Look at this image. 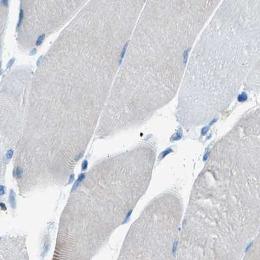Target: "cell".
<instances>
[{"label": "cell", "instance_id": "6da1fadb", "mask_svg": "<svg viewBox=\"0 0 260 260\" xmlns=\"http://www.w3.org/2000/svg\"><path fill=\"white\" fill-rule=\"evenodd\" d=\"M137 21L124 0H91L44 57L31 81L29 109L100 110Z\"/></svg>", "mask_w": 260, "mask_h": 260}, {"label": "cell", "instance_id": "7a4b0ae2", "mask_svg": "<svg viewBox=\"0 0 260 260\" xmlns=\"http://www.w3.org/2000/svg\"><path fill=\"white\" fill-rule=\"evenodd\" d=\"M218 4L215 0H146L113 84L112 100L148 118L182 84L188 50Z\"/></svg>", "mask_w": 260, "mask_h": 260}, {"label": "cell", "instance_id": "3957f363", "mask_svg": "<svg viewBox=\"0 0 260 260\" xmlns=\"http://www.w3.org/2000/svg\"><path fill=\"white\" fill-rule=\"evenodd\" d=\"M183 216L178 194L167 192L158 196L133 226L128 255L135 259H177Z\"/></svg>", "mask_w": 260, "mask_h": 260}, {"label": "cell", "instance_id": "277c9868", "mask_svg": "<svg viewBox=\"0 0 260 260\" xmlns=\"http://www.w3.org/2000/svg\"><path fill=\"white\" fill-rule=\"evenodd\" d=\"M91 0H21L19 26L34 38H43L72 20Z\"/></svg>", "mask_w": 260, "mask_h": 260}, {"label": "cell", "instance_id": "5b68a950", "mask_svg": "<svg viewBox=\"0 0 260 260\" xmlns=\"http://www.w3.org/2000/svg\"><path fill=\"white\" fill-rule=\"evenodd\" d=\"M245 85L250 90H260V58L248 75Z\"/></svg>", "mask_w": 260, "mask_h": 260}, {"label": "cell", "instance_id": "8992f818", "mask_svg": "<svg viewBox=\"0 0 260 260\" xmlns=\"http://www.w3.org/2000/svg\"><path fill=\"white\" fill-rule=\"evenodd\" d=\"M244 256L243 259H260V230Z\"/></svg>", "mask_w": 260, "mask_h": 260}, {"label": "cell", "instance_id": "52a82bcc", "mask_svg": "<svg viewBox=\"0 0 260 260\" xmlns=\"http://www.w3.org/2000/svg\"><path fill=\"white\" fill-rule=\"evenodd\" d=\"M9 202H10L12 208L15 209L16 206V199L15 194L13 190H11V194L9 195Z\"/></svg>", "mask_w": 260, "mask_h": 260}, {"label": "cell", "instance_id": "ba28073f", "mask_svg": "<svg viewBox=\"0 0 260 260\" xmlns=\"http://www.w3.org/2000/svg\"><path fill=\"white\" fill-rule=\"evenodd\" d=\"M84 178L85 174H81L80 175L79 177H78V180L76 181L74 186H73V191H74L76 188H78V185H80V183L82 182Z\"/></svg>", "mask_w": 260, "mask_h": 260}, {"label": "cell", "instance_id": "9c48e42d", "mask_svg": "<svg viewBox=\"0 0 260 260\" xmlns=\"http://www.w3.org/2000/svg\"><path fill=\"white\" fill-rule=\"evenodd\" d=\"M23 174V170L20 168H17V176L18 178H21Z\"/></svg>", "mask_w": 260, "mask_h": 260}, {"label": "cell", "instance_id": "30bf717a", "mask_svg": "<svg viewBox=\"0 0 260 260\" xmlns=\"http://www.w3.org/2000/svg\"><path fill=\"white\" fill-rule=\"evenodd\" d=\"M13 155V150H12V149H11V150L8 151V153H7L6 158H8V159H10V158L12 157Z\"/></svg>", "mask_w": 260, "mask_h": 260}, {"label": "cell", "instance_id": "8fae6325", "mask_svg": "<svg viewBox=\"0 0 260 260\" xmlns=\"http://www.w3.org/2000/svg\"><path fill=\"white\" fill-rule=\"evenodd\" d=\"M87 166H88V163H87V161L84 160L82 163V170H85L87 169Z\"/></svg>", "mask_w": 260, "mask_h": 260}, {"label": "cell", "instance_id": "7c38bea8", "mask_svg": "<svg viewBox=\"0 0 260 260\" xmlns=\"http://www.w3.org/2000/svg\"><path fill=\"white\" fill-rule=\"evenodd\" d=\"M0 206H1V208L2 209H3V210H4V211L6 210L7 208H6V205H5L4 203H1V204H0Z\"/></svg>", "mask_w": 260, "mask_h": 260}, {"label": "cell", "instance_id": "4fadbf2b", "mask_svg": "<svg viewBox=\"0 0 260 260\" xmlns=\"http://www.w3.org/2000/svg\"><path fill=\"white\" fill-rule=\"evenodd\" d=\"M5 194V188L3 185H1V195H4Z\"/></svg>", "mask_w": 260, "mask_h": 260}]
</instances>
